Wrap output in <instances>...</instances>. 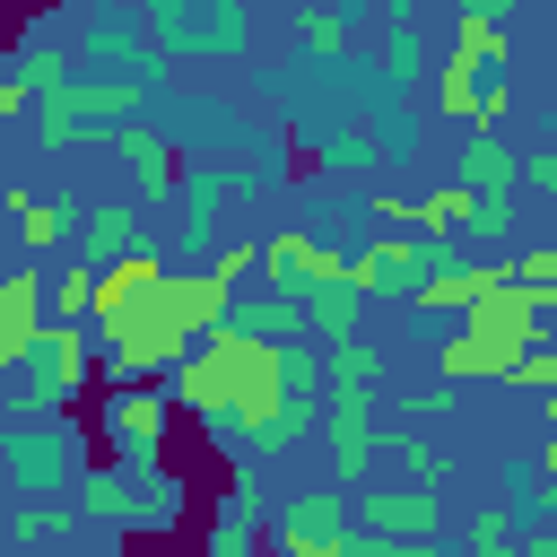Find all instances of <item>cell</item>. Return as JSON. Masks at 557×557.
<instances>
[{
  "label": "cell",
  "mask_w": 557,
  "mask_h": 557,
  "mask_svg": "<svg viewBox=\"0 0 557 557\" xmlns=\"http://www.w3.org/2000/svg\"><path fill=\"white\" fill-rule=\"evenodd\" d=\"M87 366H96L87 331H78V322H44V339L9 366V374H17V418H61V409L87 392Z\"/></svg>",
  "instance_id": "cell-4"
},
{
  "label": "cell",
  "mask_w": 557,
  "mask_h": 557,
  "mask_svg": "<svg viewBox=\"0 0 557 557\" xmlns=\"http://www.w3.org/2000/svg\"><path fill=\"white\" fill-rule=\"evenodd\" d=\"M522 183H531V191L557 209V148H531V157H522Z\"/></svg>",
  "instance_id": "cell-33"
},
{
  "label": "cell",
  "mask_w": 557,
  "mask_h": 557,
  "mask_svg": "<svg viewBox=\"0 0 557 557\" xmlns=\"http://www.w3.org/2000/svg\"><path fill=\"white\" fill-rule=\"evenodd\" d=\"M148 87H157V78H52V87L35 96V131H44L52 148H70L78 122H139Z\"/></svg>",
  "instance_id": "cell-5"
},
{
  "label": "cell",
  "mask_w": 557,
  "mask_h": 557,
  "mask_svg": "<svg viewBox=\"0 0 557 557\" xmlns=\"http://www.w3.org/2000/svg\"><path fill=\"white\" fill-rule=\"evenodd\" d=\"M435 113H453V122H479V61H470V52H453V61L435 70Z\"/></svg>",
  "instance_id": "cell-21"
},
{
  "label": "cell",
  "mask_w": 557,
  "mask_h": 557,
  "mask_svg": "<svg viewBox=\"0 0 557 557\" xmlns=\"http://www.w3.org/2000/svg\"><path fill=\"white\" fill-rule=\"evenodd\" d=\"M9 70H17V78H26L35 96H44L52 78H70V52H61L52 35H35V44H17V61H9Z\"/></svg>",
  "instance_id": "cell-25"
},
{
  "label": "cell",
  "mask_w": 557,
  "mask_h": 557,
  "mask_svg": "<svg viewBox=\"0 0 557 557\" xmlns=\"http://www.w3.org/2000/svg\"><path fill=\"white\" fill-rule=\"evenodd\" d=\"M113 157L131 165V183H139V191H174V183H183L174 139H157V131H139V122H113Z\"/></svg>",
  "instance_id": "cell-14"
},
{
  "label": "cell",
  "mask_w": 557,
  "mask_h": 557,
  "mask_svg": "<svg viewBox=\"0 0 557 557\" xmlns=\"http://www.w3.org/2000/svg\"><path fill=\"white\" fill-rule=\"evenodd\" d=\"M0 453H9V479H17V487H35V496L70 487V435H61L52 418H26V426H17Z\"/></svg>",
  "instance_id": "cell-9"
},
{
  "label": "cell",
  "mask_w": 557,
  "mask_h": 557,
  "mask_svg": "<svg viewBox=\"0 0 557 557\" xmlns=\"http://www.w3.org/2000/svg\"><path fill=\"white\" fill-rule=\"evenodd\" d=\"M9 209H17V244H26V252H52V244L70 235V218H61L44 191H9Z\"/></svg>",
  "instance_id": "cell-22"
},
{
  "label": "cell",
  "mask_w": 557,
  "mask_h": 557,
  "mask_svg": "<svg viewBox=\"0 0 557 557\" xmlns=\"http://www.w3.org/2000/svg\"><path fill=\"white\" fill-rule=\"evenodd\" d=\"M148 26L139 17H96L87 26V70H104V78H148Z\"/></svg>",
  "instance_id": "cell-13"
},
{
  "label": "cell",
  "mask_w": 557,
  "mask_h": 557,
  "mask_svg": "<svg viewBox=\"0 0 557 557\" xmlns=\"http://www.w3.org/2000/svg\"><path fill=\"white\" fill-rule=\"evenodd\" d=\"M383 70H400V78L418 70V35H409V26H392V44H383Z\"/></svg>",
  "instance_id": "cell-34"
},
{
  "label": "cell",
  "mask_w": 557,
  "mask_h": 557,
  "mask_svg": "<svg viewBox=\"0 0 557 557\" xmlns=\"http://www.w3.org/2000/svg\"><path fill=\"white\" fill-rule=\"evenodd\" d=\"M296 52H305V61H331V70H339V61H348V17H339L331 0H313V9L296 17Z\"/></svg>",
  "instance_id": "cell-20"
},
{
  "label": "cell",
  "mask_w": 557,
  "mask_h": 557,
  "mask_svg": "<svg viewBox=\"0 0 557 557\" xmlns=\"http://www.w3.org/2000/svg\"><path fill=\"white\" fill-rule=\"evenodd\" d=\"M322 165L348 174V183H366V174L383 165V139H374V131H339V139H322Z\"/></svg>",
  "instance_id": "cell-23"
},
{
  "label": "cell",
  "mask_w": 557,
  "mask_h": 557,
  "mask_svg": "<svg viewBox=\"0 0 557 557\" xmlns=\"http://www.w3.org/2000/svg\"><path fill=\"white\" fill-rule=\"evenodd\" d=\"M522 0H461V17H487V26H513Z\"/></svg>",
  "instance_id": "cell-36"
},
{
  "label": "cell",
  "mask_w": 557,
  "mask_h": 557,
  "mask_svg": "<svg viewBox=\"0 0 557 557\" xmlns=\"http://www.w3.org/2000/svg\"><path fill=\"white\" fill-rule=\"evenodd\" d=\"M513 278H522L531 296H540V287H557V244H531V252L513 261Z\"/></svg>",
  "instance_id": "cell-31"
},
{
  "label": "cell",
  "mask_w": 557,
  "mask_h": 557,
  "mask_svg": "<svg viewBox=\"0 0 557 557\" xmlns=\"http://www.w3.org/2000/svg\"><path fill=\"white\" fill-rule=\"evenodd\" d=\"M357 305H366V287L339 270V278H322V287L305 296V331H313V339H348V331H357Z\"/></svg>",
  "instance_id": "cell-18"
},
{
  "label": "cell",
  "mask_w": 557,
  "mask_h": 557,
  "mask_svg": "<svg viewBox=\"0 0 557 557\" xmlns=\"http://www.w3.org/2000/svg\"><path fill=\"white\" fill-rule=\"evenodd\" d=\"M505 383H522V392H540V400H548V392H557V348L522 339V348H513V366H505Z\"/></svg>",
  "instance_id": "cell-28"
},
{
  "label": "cell",
  "mask_w": 557,
  "mask_h": 557,
  "mask_svg": "<svg viewBox=\"0 0 557 557\" xmlns=\"http://www.w3.org/2000/svg\"><path fill=\"white\" fill-rule=\"evenodd\" d=\"M339 270H348V261H339L331 244H313V235H270V244H261V278L287 287V296H313V287L339 278Z\"/></svg>",
  "instance_id": "cell-10"
},
{
  "label": "cell",
  "mask_w": 557,
  "mask_h": 557,
  "mask_svg": "<svg viewBox=\"0 0 557 557\" xmlns=\"http://www.w3.org/2000/svg\"><path fill=\"white\" fill-rule=\"evenodd\" d=\"M278 540H287V557H339L348 548V496L339 487H305L278 513Z\"/></svg>",
  "instance_id": "cell-8"
},
{
  "label": "cell",
  "mask_w": 557,
  "mask_h": 557,
  "mask_svg": "<svg viewBox=\"0 0 557 557\" xmlns=\"http://www.w3.org/2000/svg\"><path fill=\"white\" fill-rule=\"evenodd\" d=\"M26 104H35V87L9 70V78H0V122H9V113H26Z\"/></svg>",
  "instance_id": "cell-35"
},
{
  "label": "cell",
  "mask_w": 557,
  "mask_h": 557,
  "mask_svg": "<svg viewBox=\"0 0 557 557\" xmlns=\"http://www.w3.org/2000/svg\"><path fill=\"white\" fill-rule=\"evenodd\" d=\"M209 548H218V557H244V548H252V513H244V505H226V522L209 531Z\"/></svg>",
  "instance_id": "cell-30"
},
{
  "label": "cell",
  "mask_w": 557,
  "mask_h": 557,
  "mask_svg": "<svg viewBox=\"0 0 557 557\" xmlns=\"http://www.w3.org/2000/svg\"><path fill=\"white\" fill-rule=\"evenodd\" d=\"M383 453H392V461H400V470H409L418 487H444V453H435V444H426L418 426H400V435H383Z\"/></svg>",
  "instance_id": "cell-24"
},
{
  "label": "cell",
  "mask_w": 557,
  "mask_h": 557,
  "mask_svg": "<svg viewBox=\"0 0 557 557\" xmlns=\"http://www.w3.org/2000/svg\"><path fill=\"white\" fill-rule=\"evenodd\" d=\"M139 244V209L131 200H104V209H87V226H78V261H113V252H131Z\"/></svg>",
  "instance_id": "cell-17"
},
{
  "label": "cell",
  "mask_w": 557,
  "mask_h": 557,
  "mask_svg": "<svg viewBox=\"0 0 557 557\" xmlns=\"http://www.w3.org/2000/svg\"><path fill=\"white\" fill-rule=\"evenodd\" d=\"M44 322H52L44 270H17V278H0V366H17V357L44 339Z\"/></svg>",
  "instance_id": "cell-11"
},
{
  "label": "cell",
  "mask_w": 557,
  "mask_h": 557,
  "mask_svg": "<svg viewBox=\"0 0 557 557\" xmlns=\"http://www.w3.org/2000/svg\"><path fill=\"white\" fill-rule=\"evenodd\" d=\"M218 270H226V287H252V278H261V244H226Z\"/></svg>",
  "instance_id": "cell-32"
},
{
  "label": "cell",
  "mask_w": 557,
  "mask_h": 557,
  "mask_svg": "<svg viewBox=\"0 0 557 557\" xmlns=\"http://www.w3.org/2000/svg\"><path fill=\"white\" fill-rule=\"evenodd\" d=\"M157 61H244L252 52V9L244 0H148L139 9Z\"/></svg>",
  "instance_id": "cell-2"
},
{
  "label": "cell",
  "mask_w": 557,
  "mask_h": 557,
  "mask_svg": "<svg viewBox=\"0 0 557 557\" xmlns=\"http://www.w3.org/2000/svg\"><path fill=\"white\" fill-rule=\"evenodd\" d=\"M366 531L374 540H392V548H426L435 531H444V487H374L366 496Z\"/></svg>",
  "instance_id": "cell-7"
},
{
  "label": "cell",
  "mask_w": 557,
  "mask_h": 557,
  "mask_svg": "<svg viewBox=\"0 0 557 557\" xmlns=\"http://www.w3.org/2000/svg\"><path fill=\"white\" fill-rule=\"evenodd\" d=\"M461 183H470V218H461V235H479V244H513V191H522V148L496 131V122H470V139H461Z\"/></svg>",
  "instance_id": "cell-3"
},
{
  "label": "cell",
  "mask_w": 557,
  "mask_h": 557,
  "mask_svg": "<svg viewBox=\"0 0 557 557\" xmlns=\"http://www.w3.org/2000/svg\"><path fill=\"white\" fill-rule=\"evenodd\" d=\"M9 540H26V548H44V540H70V513H61L52 496H35V505L9 522Z\"/></svg>",
  "instance_id": "cell-29"
},
{
  "label": "cell",
  "mask_w": 557,
  "mask_h": 557,
  "mask_svg": "<svg viewBox=\"0 0 557 557\" xmlns=\"http://www.w3.org/2000/svg\"><path fill=\"white\" fill-rule=\"evenodd\" d=\"M165 426H174V392L157 374H131L113 400H104V435L122 453H165Z\"/></svg>",
  "instance_id": "cell-6"
},
{
  "label": "cell",
  "mask_w": 557,
  "mask_h": 557,
  "mask_svg": "<svg viewBox=\"0 0 557 557\" xmlns=\"http://www.w3.org/2000/svg\"><path fill=\"white\" fill-rule=\"evenodd\" d=\"M374 374H383V348H366L357 331H348V339H322V383H331L322 444H331L339 487H357V479L383 461V426H374Z\"/></svg>",
  "instance_id": "cell-1"
},
{
  "label": "cell",
  "mask_w": 557,
  "mask_h": 557,
  "mask_svg": "<svg viewBox=\"0 0 557 557\" xmlns=\"http://www.w3.org/2000/svg\"><path fill=\"white\" fill-rule=\"evenodd\" d=\"M496 278V261H453V270H435V278H418L409 296H418V313H461L479 287Z\"/></svg>",
  "instance_id": "cell-19"
},
{
  "label": "cell",
  "mask_w": 557,
  "mask_h": 557,
  "mask_svg": "<svg viewBox=\"0 0 557 557\" xmlns=\"http://www.w3.org/2000/svg\"><path fill=\"white\" fill-rule=\"evenodd\" d=\"M44 296H52V322H78L87 296H96V261H70L61 278H44Z\"/></svg>",
  "instance_id": "cell-26"
},
{
  "label": "cell",
  "mask_w": 557,
  "mask_h": 557,
  "mask_svg": "<svg viewBox=\"0 0 557 557\" xmlns=\"http://www.w3.org/2000/svg\"><path fill=\"white\" fill-rule=\"evenodd\" d=\"M461 540H470L479 557H513V540H522V531H513V513H505V505H479V513L461 522Z\"/></svg>",
  "instance_id": "cell-27"
},
{
  "label": "cell",
  "mask_w": 557,
  "mask_h": 557,
  "mask_svg": "<svg viewBox=\"0 0 557 557\" xmlns=\"http://www.w3.org/2000/svg\"><path fill=\"white\" fill-rule=\"evenodd\" d=\"M513 366V348H496V339H479V331H453L444 348H435V374L444 383H496Z\"/></svg>",
  "instance_id": "cell-16"
},
{
  "label": "cell",
  "mask_w": 557,
  "mask_h": 557,
  "mask_svg": "<svg viewBox=\"0 0 557 557\" xmlns=\"http://www.w3.org/2000/svg\"><path fill=\"white\" fill-rule=\"evenodd\" d=\"M174 505H183L174 496V470L157 453H122V522H148L157 531V522H174Z\"/></svg>",
  "instance_id": "cell-12"
},
{
  "label": "cell",
  "mask_w": 557,
  "mask_h": 557,
  "mask_svg": "<svg viewBox=\"0 0 557 557\" xmlns=\"http://www.w3.org/2000/svg\"><path fill=\"white\" fill-rule=\"evenodd\" d=\"M522 496H531V505H548V513H557V479H548V470H540V487H522Z\"/></svg>",
  "instance_id": "cell-37"
},
{
  "label": "cell",
  "mask_w": 557,
  "mask_h": 557,
  "mask_svg": "<svg viewBox=\"0 0 557 557\" xmlns=\"http://www.w3.org/2000/svg\"><path fill=\"white\" fill-rule=\"evenodd\" d=\"M348 278H357L366 296H409V287H418V252H409V235H383V244H366V252L348 261Z\"/></svg>",
  "instance_id": "cell-15"
}]
</instances>
